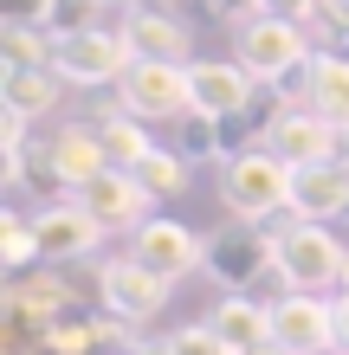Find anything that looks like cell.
Here are the masks:
<instances>
[{
	"label": "cell",
	"mask_w": 349,
	"mask_h": 355,
	"mask_svg": "<svg viewBox=\"0 0 349 355\" xmlns=\"http://www.w3.org/2000/svg\"><path fill=\"white\" fill-rule=\"evenodd\" d=\"M291 103L317 110L330 130L349 136V52H317L311 65L298 71V97H291Z\"/></svg>",
	"instance_id": "2e32d148"
},
{
	"label": "cell",
	"mask_w": 349,
	"mask_h": 355,
	"mask_svg": "<svg viewBox=\"0 0 349 355\" xmlns=\"http://www.w3.org/2000/svg\"><path fill=\"white\" fill-rule=\"evenodd\" d=\"M123 33H130V46H136V58H169V65H194V39H188V26L169 13V7H136L130 19H123Z\"/></svg>",
	"instance_id": "d6986e66"
},
{
	"label": "cell",
	"mask_w": 349,
	"mask_h": 355,
	"mask_svg": "<svg viewBox=\"0 0 349 355\" xmlns=\"http://www.w3.org/2000/svg\"><path fill=\"white\" fill-rule=\"evenodd\" d=\"M349 214V155H330V162H311V168L291 175V220H317L330 226Z\"/></svg>",
	"instance_id": "9a60e30c"
},
{
	"label": "cell",
	"mask_w": 349,
	"mask_h": 355,
	"mask_svg": "<svg viewBox=\"0 0 349 355\" xmlns=\"http://www.w3.org/2000/svg\"><path fill=\"white\" fill-rule=\"evenodd\" d=\"M188 91H194V110H201V116L227 123V116H239V110H253L259 78L246 71L239 58H194V65H188Z\"/></svg>",
	"instance_id": "4fadbf2b"
},
{
	"label": "cell",
	"mask_w": 349,
	"mask_h": 355,
	"mask_svg": "<svg viewBox=\"0 0 349 355\" xmlns=\"http://www.w3.org/2000/svg\"><path fill=\"white\" fill-rule=\"evenodd\" d=\"M104 355H142V349H104Z\"/></svg>",
	"instance_id": "836d02e7"
},
{
	"label": "cell",
	"mask_w": 349,
	"mask_h": 355,
	"mask_svg": "<svg viewBox=\"0 0 349 355\" xmlns=\"http://www.w3.org/2000/svg\"><path fill=\"white\" fill-rule=\"evenodd\" d=\"M130 65H136V46H130V33H123V26L71 33V39H58V52H52V71L65 78V85H78V91H97V85L117 91Z\"/></svg>",
	"instance_id": "3957f363"
},
{
	"label": "cell",
	"mask_w": 349,
	"mask_h": 355,
	"mask_svg": "<svg viewBox=\"0 0 349 355\" xmlns=\"http://www.w3.org/2000/svg\"><path fill=\"white\" fill-rule=\"evenodd\" d=\"M311 58H317L311 26H291V19H272V13H259L253 26H239V65L253 71L259 85H284V78H298Z\"/></svg>",
	"instance_id": "277c9868"
},
{
	"label": "cell",
	"mask_w": 349,
	"mask_h": 355,
	"mask_svg": "<svg viewBox=\"0 0 349 355\" xmlns=\"http://www.w3.org/2000/svg\"><path fill=\"white\" fill-rule=\"evenodd\" d=\"M272 343L291 349V355H337L343 349L337 297H311V291H284V297H272Z\"/></svg>",
	"instance_id": "52a82bcc"
},
{
	"label": "cell",
	"mask_w": 349,
	"mask_h": 355,
	"mask_svg": "<svg viewBox=\"0 0 349 355\" xmlns=\"http://www.w3.org/2000/svg\"><path fill=\"white\" fill-rule=\"evenodd\" d=\"M291 162L272 155V149H246L220 168V200H227L233 220H253V226H272L291 214Z\"/></svg>",
	"instance_id": "7a4b0ae2"
},
{
	"label": "cell",
	"mask_w": 349,
	"mask_h": 355,
	"mask_svg": "<svg viewBox=\"0 0 349 355\" xmlns=\"http://www.w3.org/2000/svg\"><path fill=\"white\" fill-rule=\"evenodd\" d=\"M337 323H343V349H349V291L337 297Z\"/></svg>",
	"instance_id": "4dcf8cb0"
},
{
	"label": "cell",
	"mask_w": 349,
	"mask_h": 355,
	"mask_svg": "<svg viewBox=\"0 0 349 355\" xmlns=\"http://www.w3.org/2000/svg\"><path fill=\"white\" fill-rule=\"evenodd\" d=\"M71 200L85 207V214L104 226V233H136V226L155 220V194H149V187H142L130 168H104L91 187H78Z\"/></svg>",
	"instance_id": "30bf717a"
},
{
	"label": "cell",
	"mask_w": 349,
	"mask_h": 355,
	"mask_svg": "<svg viewBox=\"0 0 349 355\" xmlns=\"http://www.w3.org/2000/svg\"><path fill=\"white\" fill-rule=\"evenodd\" d=\"M214 329L220 343H227L233 355H253L259 343H272V304H259V297H246V291H227L207 317H201Z\"/></svg>",
	"instance_id": "e0dca14e"
},
{
	"label": "cell",
	"mask_w": 349,
	"mask_h": 355,
	"mask_svg": "<svg viewBox=\"0 0 349 355\" xmlns=\"http://www.w3.org/2000/svg\"><path fill=\"white\" fill-rule=\"evenodd\" d=\"M39 168H46L58 187H91L97 175L110 168V155H104V130H97V123L85 116V123H65V130H58L46 149H39Z\"/></svg>",
	"instance_id": "7c38bea8"
},
{
	"label": "cell",
	"mask_w": 349,
	"mask_h": 355,
	"mask_svg": "<svg viewBox=\"0 0 349 355\" xmlns=\"http://www.w3.org/2000/svg\"><path fill=\"white\" fill-rule=\"evenodd\" d=\"M123 110L142 116L155 130V123H175V116H188L194 110V91H188V65H169V58H136L130 71H123Z\"/></svg>",
	"instance_id": "5b68a950"
},
{
	"label": "cell",
	"mask_w": 349,
	"mask_h": 355,
	"mask_svg": "<svg viewBox=\"0 0 349 355\" xmlns=\"http://www.w3.org/2000/svg\"><path fill=\"white\" fill-rule=\"evenodd\" d=\"M311 39H343V46H349V7H330V13L311 26Z\"/></svg>",
	"instance_id": "f546056e"
},
{
	"label": "cell",
	"mask_w": 349,
	"mask_h": 355,
	"mask_svg": "<svg viewBox=\"0 0 349 355\" xmlns=\"http://www.w3.org/2000/svg\"><path fill=\"white\" fill-rule=\"evenodd\" d=\"M130 175H136L142 187H149L155 200H169V194H181V187H188V175H194V168H188V162H181V155L169 149V142H155V149L142 155V162H136Z\"/></svg>",
	"instance_id": "603a6c76"
},
{
	"label": "cell",
	"mask_w": 349,
	"mask_h": 355,
	"mask_svg": "<svg viewBox=\"0 0 349 355\" xmlns=\"http://www.w3.org/2000/svg\"><path fill=\"white\" fill-rule=\"evenodd\" d=\"M91 26H104V0H52V13H46V33L52 39L91 33Z\"/></svg>",
	"instance_id": "d4e9b609"
},
{
	"label": "cell",
	"mask_w": 349,
	"mask_h": 355,
	"mask_svg": "<svg viewBox=\"0 0 349 355\" xmlns=\"http://www.w3.org/2000/svg\"><path fill=\"white\" fill-rule=\"evenodd\" d=\"M52 52H58V39L46 26H7L0 33V58L7 65H52Z\"/></svg>",
	"instance_id": "cb8c5ba5"
},
{
	"label": "cell",
	"mask_w": 349,
	"mask_h": 355,
	"mask_svg": "<svg viewBox=\"0 0 349 355\" xmlns=\"http://www.w3.org/2000/svg\"><path fill=\"white\" fill-rule=\"evenodd\" d=\"M259 149H272V155H284L291 168H311V162H330V155H343V130H330L317 110H304V103H284V110L272 116V130H265V142Z\"/></svg>",
	"instance_id": "8fae6325"
},
{
	"label": "cell",
	"mask_w": 349,
	"mask_h": 355,
	"mask_svg": "<svg viewBox=\"0 0 349 355\" xmlns=\"http://www.w3.org/2000/svg\"><path fill=\"white\" fill-rule=\"evenodd\" d=\"M169 149L188 162V168H201V162H227V136H220L214 116L188 110V116H175V142H169Z\"/></svg>",
	"instance_id": "ffe728a7"
},
{
	"label": "cell",
	"mask_w": 349,
	"mask_h": 355,
	"mask_svg": "<svg viewBox=\"0 0 349 355\" xmlns=\"http://www.w3.org/2000/svg\"><path fill=\"white\" fill-rule=\"evenodd\" d=\"M343 220H349V214H343Z\"/></svg>",
	"instance_id": "74e56055"
},
{
	"label": "cell",
	"mask_w": 349,
	"mask_h": 355,
	"mask_svg": "<svg viewBox=\"0 0 349 355\" xmlns=\"http://www.w3.org/2000/svg\"><path fill=\"white\" fill-rule=\"evenodd\" d=\"M259 271H272V233L253 220H233L220 226V233H207V278L227 284V291H253Z\"/></svg>",
	"instance_id": "9c48e42d"
},
{
	"label": "cell",
	"mask_w": 349,
	"mask_h": 355,
	"mask_svg": "<svg viewBox=\"0 0 349 355\" xmlns=\"http://www.w3.org/2000/svg\"><path fill=\"white\" fill-rule=\"evenodd\" d=\"M343 155H349V136H343Z\"/></svg>",
	"instance_id": "8d00e7d4"
},
{
	"label": "cell",
	"mask_w": 349,
	"mask_h": 355,
	"mask_svg": "<svg viewBox=\"0 0 349 355\" xmlns=\"http://www.w3.org/2000/svg\"><path fill=\"white\" fill-rule=\"evenodd\" d=\"M162 355H233V349L220 343L207 323H188V329H175V336L162 343Z\"/></svg>",
	"instance_id": "484cf974"
},
{
	"label": "cell",
	"mask_w": 349,
	"mask_h": 355,
	"mask_svg": "<svg viewBox=\"0 0 349 355\" xmlns=\"http://www.w3.org/2000/svg\"><path fill=\"white\" fill-rule=\"evenodd\" d=\"M110 7H130V13H136V7H142V0H104V13H110Z\"/></svg>",
	"instance_id": "d6a6232c"
},
{
	"label": "cell",
	"mask_w": 349,
	"mask_h": 355,
	"mask_svg": "<svg viewBox=\"0 0 349 355\" xmlns=\"http://www.w3.org/2000/svg\"><path fill=\"white\" fill-rule=\"evenodd\" d=\"M0 13H7V26H46L52 0H0Z\"/></svg>",
	"instance_id": "f1b7e54d"
},
{
	"label": "cell",
	"mask_w": 349,
	"mask_h": 355,
	"mask_svg": "<svg viewBox=\"0 0 349 355\" xmlns=\"http://www.w3.org/2000/svg\"><path fill=\"white\" fill-rule=\"evenodd\" d=\"M194 7H207L214 19H227V26H253L265 13V0H194Z\"/></svg>",
	"instance_id": "4316f807"
},
{
	"label": "cell",
	"mask_w": 349,
	"mask_h": 355,
	"mask_svg": "<svg viewBox=\"0 0 349 355\" xmlns=\"http://www.w3.org/2000/svg\"><path fill=\"white\" fill-rule=\"evenodd\" d=\"M272 19H291V26H317L323 19V0H265Z\"/></svg>",
	"instance_id": "83f0119b"
},
{
	"label": "cell",
	"mask_w": 349,
	"mask_h": 355,
	"mask_svg": "<svg viewBox=\"0 0 349 355\" xmlns=\"http://www.w3.org/2000/svg\"><path fill=\"white\" fill-rule=\"evenodd\" d=\"M0 265H7V278H19V271H33V265H46L39 233H33V214H19V207H7V214H0Z\"/></svg>",
	"instance_id": "44dd1931"
},
{
	"label": "cell",
	"mask_w": 349,
	"mask_h": 355,
	"mask_svg": "<svg viewBox=\"0 0 349 355\" xmlns=\"http://www.w3.org/2000/svg\"><path fill=\"white\" fill-rule=\"evenodd\" d=\"M343 259L349 245L330 233V226L317 220H278L272 233V278L284 291H311V297H330V291H343Z\"/></svg>",
	"instance_id": "6da1fadb"
},
{
	"label": "cell",
	"mask_w": 349,
	"mask_h": 355,
	"mask_svg": "<svg viewBox=\"0 0 349 355\" xmlns=\"http://www.w3.org/2000/svg\"><path fill=\"white\" fill-rule=\"evenodd\" d=\"M33 233H39V252L46 265H85L97 252V239H104V226H97L78 200H52L33 214Z\"/></svg>",
	"instance_id": "5bb4252c"
},
{
	"label": "cell",
	"mask_w": 349,
	"mask_h": 355,
	"mask_svg": "<svg viewBox=\"0 0 349 355\" xmlns=\"http://www.w3.org/2000/svg\"><path fill=\"white\" fill-rule=\"evenodd\" d=\"M97 130H104V155H110V168H136V162L155 149V130H149L142 116H130V110L110 116V123H97Z\"/></svg>",
	"instance_id": "7402d4cb"
},
{
	"label": "cell",
	"mask_w": 349,
	"mask_h": 355,
	"mask_svg": "<svg viewBox=\"0 0 349 355\" xmlns=\"http://www.w3.org/2000/svg\"><path fill=\"white\" fill-rule=\"evenodd\" d=\"M97 271H104V291H97L104 317L130 323V329L155 323L162 310H169V297H175V284H169V278H155V271H142L130 252H123V259H110V265H97Z\"/></svg>",
	"instance_id": "ba28073f"
},
{
	"label": "cell",
	"mask_w": 349,
	"mask_h": 355,
	"mask_svg": "<svg viewBox=\"0 0 349 355\" xmlns=\"http://www.w3.org/2000/svg\"><path fill=\"white\" fill-rule=\"evenodd\" d=\"M130 259L142 271H155V278H194V271H207V233H194L188 220H169V214H155L149 226H136L130 233Z\"/></svg>",
	"instance_id": "8992f818"
},
{
	"label": "cell",
	"mask_w": 349,
	"mask_h": 355,
	"mask_svg": "<svg viewBox=\"0 0 349 355\" xmlns=\"http://www.w3.org/2000/svg\"><path fill=\"white\" fill-rule=\"evenodd\" d=\"M343 291H349V259H343Z\"/></svg>",
	"instance_id": "d590c367"
},
{
	"label": "cell",
	"mask_w": 349,
	"mask_h": 355,
	"mask_svg": "<svg viewBox=\"0 0 349 355\" xmlns=\"http://www.w3.org/2000/svg\"><path fill=\"white\" fill-rule=\"evenodd\" d=\"M330 7H349V0H323V13H330Z\"/></svg>",
	"instance_id": "e575fe53"
},
{
	"label": "cell",
	"mask_w": 349,
	"mask_h": 355,
	"mask_svg": "<svg viewBox=\"0 0 349 355\" xmlns=\"http://www.w3.org/2000/svg\"><path fill=\"white\" fill-rule=\"evenodd\" d=\"M58 97H65V78L52 65H0V110L39 123L58 110Z\"/></svg>",
	"instance_id": "ac0fdd59"
},
{
	"label": "cell",
	"mask_w": 349,
	"mask_h": 355,
	"mask_svg": "<svg viewBox=\"0 0 349 355\" xmlns=\"http://www.w3.org/2000/svg\"><path fill=\"white\" fill-rule=\"evenodd\" d=\"M253 355H291V349H278V343H259V349H253Z\"/></svg>",
	"instance_id": "1f68e13d"
}]
</instances>
